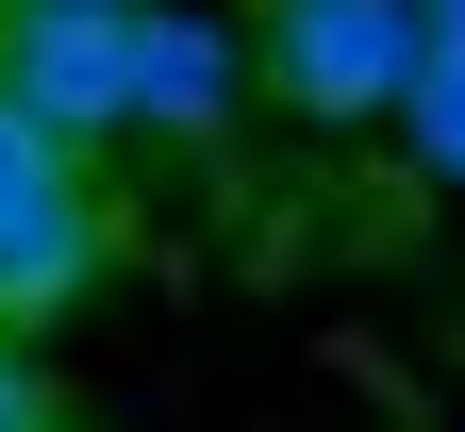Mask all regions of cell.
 <instances>
[{"instance_id": "cell-1", "label": "cell", "mask_w": 465, "mask_h": 432, "mask_svg": "<svg viewBox=\"0 0 465 432\" xmlns=\"http://www.w3.org/2000/svg\"><path fill=\"white\" fill-rule=\"evenodd\" d=\"M416 67H432L416 0H282V17H266V84L300 116H332V134H349V116H399Z\"/></svg>"}, {"instance_id": "cell-2", "label": "cell", "mask_w": 465, "mask_h": 432, "mask_svg": "<svg viewBox=\"0 0 465 432\" xmlns=\"http://www.w3.org/2000/svg\"><path fill=\"white\" fill-rule=\"evenodd\" d=\"M0 100H34L67 150L134 134V0H116V17H50V0H0Z\"/></svg>"}, {"instance_id": "cell-3", "label": "cell", "mask_w": 465, "mask_h": 432, "mask_svg": "<svg viewBox=\"0 0 465 432\" xmlns=\"http://www.w3.org/2000/svg\"><path fill=\"white\" fill-rule=\"evenodd\" d=\"M232 100H250V50L183 0H134V134H232Z\"/></svg>"}, {"instance_id": "cell-4", "label": "cell", "mask_w": 465, "mask_h": 432, "mask_svg": "<svg viewBox=\"0 0 465 432\" xmlns=\"http://www.w3.org/2000/svg\"><path fill=\"white\" fill-rule=\"evenodd\" d=\"M100 266H116V216H100V183H67V200H34V216H0V333L67 316Z\"/></svg>"}, {"instance_id": "cell-5", "label": "cell", "mask_w": 465, "mask_h": 432, "mask_svg": "<svg viewBox=\"0 0 465 432\" xmlns=\"http://www.w3.org/2000/svg\"><path fill=\"white\" fill-rule=\"evenodd\" d=\"M399 150H416L432 183H465V34H432V67H416V100H399Z\"/></svg>"}, {"instance_id": "cell-6", "label": "cell", "mask_w": 465, "mask_h": 432, "mask_svg": "<svg viewBox=\"0 0 465 432\" xmlns=\"http://www.w3.org/2000/svg\"><path fill=\"white\" fill-rule=\"evenodd\" d=\"M67 183H84V150L50 134L34 100H0V216H34V200H67Z\"/></svg>"}, {"instance_id": "cell-7", "label": "cell", "mask_w": 465, "mask_h": 432, "mask_svg": "<svg viewBox=\"0 0 465 432\" xmlns=\"http://www.w3.org/2000/svg\"><path fill=\"white\" fill-rule=\"evenodd\" d=\"M0 432H67V416H50V383H34V349H17V333H0Z\"/></svg>"}, {"instance_id": "cell-8", "label": "cell", "mask_w": 465, "mask_h": 432, "mask_svg": "<svg viewBox=\"0 0 465 432\" xmlns=\"http://www.w3.org/2000/svg\"><path fill=\"white\" fill-rule=\"evenodd\" d=\"M416 17H432V34H465V0H416Z\"/></svg>"}, {"instance_id": "cell-9", "label": "cell", "mask_w": 465, "mask_h": 432, "mask_svg": "<svg viewBox=\"0 0 465 432\" xmlns=\"http://www.w3.org/2000/svg\"><path fill=\"white\" fill-rule=\"evenodd\" d=\"M50 17H116V0H50Z\"/></svg>"}, {"instance_id": "cell-10", "label": "cell", "mask_w": 465, "mask_h": 432, "mask_svg": "<svg viewBox=\"0 0 465 432\" xmlns=\"http://www.w3.org/2000/svg\"><path fill=\"white\" fill-rule=\"evenodd\" d=\"M266 17H282V0H266Z\"/></svg>"}]
</instances>
